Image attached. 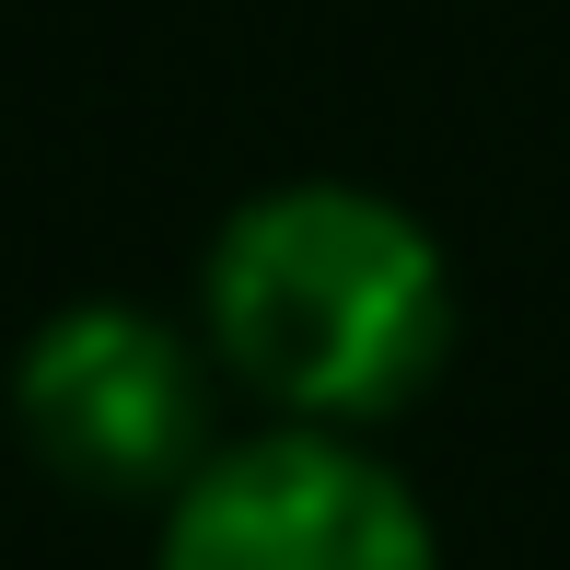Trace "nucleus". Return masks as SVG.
I'll list each match as a JSON object with an SVG mask.
<instances>
[{"instance_id":"1","label":"nucleus","mask_w":570,"mask_h":570,"mask_svg":"<svg viewBox=\"0 0 570 570\" xmlns=\"http://www.w3.org/2000/svg\"><path fill=\"white\" fill-rule=\"evenodd\" d=\"M454 256L420 210L350 175L256 187L198 256V338L268 420L384 431L454 361Z\"/></svg>"},{"instance_id":"3","label":"nucleus","mask_w":570,"mask_h":570,"mask_svg":"<svg viewBox=\"0 0 570 570\" xmlns=\"http://www.w3.org/2000/svg\"><path fill=\"white\" fill-rule=\"evenodd\" d=\"M151 570H443V535L361 431L268 420L164 501Z\"/></svg>"},{"instance_id":"2","label":"nucleus","mask_w":570,"mask_h":570,"mask_svg":"<svg viewBox=\"0 0 570 570\" xmlns=\"http://www.w3.org/2000/svg\"><path fill=\"white\" fill-rule=\"evenodd\" d=\"M210 338L164 326L151 303H59L12 361V420L47 478L94 501H175L210 443Z\"/></svg>"}]
</instances>
